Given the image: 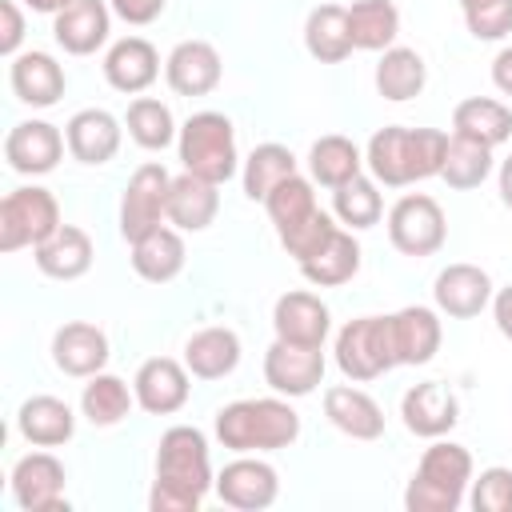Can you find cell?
Wrapping results in <instances>:
<instances>
[{"label":"cell","instance_id":"cell-25","mask_svg":"<svg viewBox=\"0 0 512 512\" xmlns=\"http://www.w3.org/2000/svg\"><path fill=\"white\" fill-rule=\"evenodd\" d=\"M392 324V348H396V364H428L440 352L444 328L440 316L424 304H408L400 312L388 316Z\"/></svg>","mask_w":512,"mask_h":512},{"label":"cell","instance_id":"cell-9","mask_svg":"<svg viewBox=\"0 0 512 512\" xmlns=\"http://www.w3.org/2000/svg\"><path fill=\"white\" fill-rule=\"evenodd\" d=\"M64 484H68V472L52 452L20 456L12 464V480H8L12 500H16L20 512H60V508H68Z\"/></svg>","mask_w":512,"mask_h":512},{"label":"cell","instance_id":"cell-27","mask_svg":"<svg viewBox=\"0 0 512 512\" xmlns=\"http://www.w3.org/2000/svg\"><path fill=\"white\" fill-rule=\"evenodd\" d=\"M184 364L196 380H224L240 364V336L224 324L200 328L184 340Z\"/></svg>","mask_w":512,"mask_h":512},{"label":"cell","instance_id":"cell-53","mask_svg":"<svg viewBox=\"0 0 512 512\" xmlns=\"http://www.w3.org/2000/svg\"><path fill=\"white\" fill-rule=\"evenodd\" d=\"M484 4H492V0H460V12H476V8H484Z\"/></svg>","mask_w":512,"mask_h":512},{"label":"cell","instance_id":"cell-51","mask_svg":"<svg viewBox=\"0 0 512 512\" xmlns=\"http://www.w3.org/2000/svg\"><path fill=\"white\" fill-rule=\"evenodd\" d=\"M496 184H500V200H504V208H512V152H508V156L500 160Z\"/></svg>","mask_w":512,"mask_h":512},{"label":"cell","instance_id":"cell-32","mask_svg":"<svg viewBox=\"0 0 512 512\" xmlns=\"http://www.w3.org/2000/svg\"><path fill=\"white\" fill-rule=\"evenodd\" d=\"M348 36L360 52H384L400 36V8L392 0H352L348 4Z\"/></svg>","mask_w":512,"mask_h":512},{"label":"cell","instance_id":"cell-35","mask_svg":"<svg viewBox=\"0 0 512 512\" xmlns=\"http://www.w3.org/2000/svg\"><path fill=\"white\" fill-rule=\"evenodd\" d=\"M300 272L316 288H340V284H348L360 272V244H356V236L344 232V228H336L332 240L316 256H308L300 264Z\"/></svg>","mask_w":512,"mask_h":512},{"label":"cell","instance_id":"cell-36","mask_svg":"<svg viewBox=\"0 0 512 512\" xmlns=\"http://www.w3.org/2000/svg\"><path fill=\"white\" fill-rule=\"evenodd\" d=\"M308 172H312L316 184L340 188V184H348L352 176L364 172V152H360L348 136L328 132V136H320V140L308 148Z\"/></svg>","mask_w":512,"mask_h":512},{"label":"cell","instance_id":"cell-11","mask_svg":"<svg viewBox=\"0 0 512 512\" xmlns=\"http://www.w3.org/2000/svg\"><path fill=\"white\" fill-rule=\"evenodd\" d=\"M264 380L276 396H312L324 384V348H308V344H288V340H272L264 352Z\"/></svg>","mask_w":512,"mask_h":512},{"label":"cell","instance_id":"cell-30","mask_svg":"<svg viewBox=\"0 0 512 512\" xmlns=\"http://www.w3.org/2000/svg\"><path fill=\"white\" fill-rule=\"evenodd\" d=\"M416 480L448 492V496H460L472 488V452L464 444H452V440H432L416 464Z\"/></svg>","mask_w":512,"mask_h":512},{"label":"cell","instance_id":"cell-31","mask_svg":"<svg viewBox=\"0 0 512 512\" xmlns=\"http://www.w3.org/2000/svg\"><path fill=\"white\" fill-rule=\"evenodd\" d=\"M428 84V64L416 48H404V44H392L384 48L380 64H376V92L392 104H404L412 96H420Z\"/></svg>","mask_w":512,"mask_h":512},{"label":"cell","instance_id":"cell-18","mask_svg":"<svg viewBox=\"0 0 512 512\" xmlns=\"http://www.w3.org/2000/svg\"><path fill=\"white\" fill-rule=\"evenodd\" d=\"M224 76L220 52L208 40H180L164 60V80L176 96H208Z\"/></svg>","mask_w":512,"mask_h":512},{"label":"cell","instance_id":"cell-17","mask_svg":"<svg viewBox=\"0 0 512 512\" xmlns=\"http://www.w3.org/2000/svg\"><path fill=\"white\" fill-rule=\"evenodd\" d=\"M272 328L280 340L288 344H308V348H324L328 328H332V312L316 292H284L272 308Z\"/></svg>","mask_w":512,"mask_h":512},{"label":"cell","instance_id":"cell-15","mask_svg":"<svg viewBox=\"0 0 512 512\" xmlns=\"http://www.w3.org/2000/svg\"><path fill=\"white\" fill-rule=\"evenodd\" d=\"M492 276L480 264H448L436 284H432V300L444 316L452 320H472L492 304Z\"/></svg>","mask_w":512,"mask_h":512},{"label":"cell","instance_id":"cell-7","mask_svg":"<svg viewBox=\"0 0 512 512\" xmlns=\"http://www.w3.org/2000/svg\"><path fill=\"white\" fill-rule=\"evenodd\" d=\"M388 240H392V248L400 256H412V260L440 252L444 240H448L444 208L432 196H424V192L400 196L392 204V212H388Z\"/></svg>","mask_w":512,"mask_h":512},{"label":"cell","instance_id":"cell-20","mask_svg":"<svg viewBox=\"0 0 512 512\" xmlns=\"http://www.w3.org/2000/svg\"><path fill=\"white\" fill-rule=\"evenodd\" d=\"M52 364L64 376H80V380L104 372V364H108V336H104V328H96L88 320L60 324L56 336H52Z\"/></svg>","mask_w":512,"mask_h":512},{"label":"cell","instance_id":"cell-45","mask_svg":"<svg viewBox=\"0 0 512 512\" xmlns=\"http://www.w3.org/2000/svg\"><path fill=\"white\" fill-rule=\"evenodd\" d=\"M464 24L476 40H504L512 32V0H492L476 12H464Z\"/></svg>","mask_w":512,"mask_h":512},{"label":"cell","instance_id":"cell-21","mask_svg":"<svg viewBox=\"0 0 512 512\" xmlns=\"http://www.w3.org/2000/svg\"><path fill=\"white\" fill-rule=\"evenodd\" d=\"M8 80H12L16 100L28 104V108H52V104L64 96V88H68L64 64H60L52 52H36V48L12 56Z\"/></svg>","mask_w":512,"mask_h":512},{"label":"cell","instance_id":"cell-3","mask_svg":"<svg viewBox=\"0 0 512 512\" xmlns=\"http://www.w3.org/2000/svg\"><path fill=\"white\" fill-rule=\"evenodd\" d=\"M296 436L300 416L280 396H248L216 412V440L232 452H276L296 444Z\"/></svg>","mask_w":512,"mask_h":512},{"label":"cell","instance_id":"cell-42","mask_svg":"<svg viewBox=\"0 0 512 512\" xmlns=\"http://www.w3.org/2000/svg\"><path fill=\"white\" fill-rule=\"evenodd\" d=\"M320 204H316V192H312V180H304L300 172L296 176H288V180H280L272 192H268V200H264V212H268V220L276 224V232H284V228H292V224H300L304 216H312Z\"/></svg>","mask_w":512,"mask_h":512},{"label":"cell","instance_id":"cell-43","mask_svg":"<svg viewBox=\"0 0 512 512\" xmlns=\"http://www.w3.org/2000/svg\"><path fill=\"white\" fill-rule=\"evenodd\" d=\"M332 232H336L332 216H328L324 208H316L312 216H304L300 224H292V228H284V232H276V236H280L284 252H288L296 264H304L308 256H316V252H320V248L332 240Z\"/></svg>","mask_w":512,"mask_h":512},{"label":"cell","instance_id":"cell-44","mask_svg":"<svg viewBox=\"0 0 512 512\" xmlns=\"http://www.w3.org/2000/svg\"><path fill=\"white\" fill-rule=\"evenodd\" d=\"M468 504L476 512H512V468H484L476 480H472V492H468Z\"/></svg>","mask_w":512,"mask_h":512},{"label":"cell","instance_id":"cell-12","mask_svg":"<svg viewBox=\"0 0 512 512\" xmlns=\"http://www.w3.org/2000/svg\"><path fill=\"white\" fill-rule=\"evenodd\" d=\"M64 148H68V140L48 120H20L4 136V160L20 176H44V172H52L60 164Z\"/></svg>","mask_w":512,"mask_h":512},{"label":"cell","instance_id":"cell-10","mask_svg":"<svg viewBox=\"0 0 512 512\" xmlns=\"http://www.w3.org/2000/svg\"><path fill=\"white\" fill-rule=\"evenodd\" d=\"M216 496L236 512H264L280 496V472L268 460L240 452L216 472Z\"/></svg>","mask_w":512,"mask_h":512},{"label":"cell","instance_id":"cell-41","mask_svg":"<svg viewBox=\"0 0 512 512\" xmlns=\"http://www.w3.org/2000/svg\"><path fill=\"white\" fill-rule=\"evenodd\" d=\"M332 212H336V220L348 224L352 232L372 228V224L380 220V212H384V200H380L376 180H368V176L360 172V176H352L348 184L332 188Z\"/></svg>","mask_w":512,"mask_h":512},{"label":"cell","instance_id":"cell-46","mask_svg":"<svg viewBox=\"0 0 512 512\" xmlns=\"http://www.w3.org/2000/svg\"><path fill=\"white\" fill-rule=\"evenodd\" d=\"M464 500L460 496H448V492H440V488H432V484H424V480H408V488H404V508L408 512H456Z\"/></svg>","mask_w":512,"mask_h":512},{"label":"cell","instance_id":"cell-1","mask_svg":"<svg viewBox=\"0 0 512 512\" xmlns=\"http://www.w3.org/2000/svg\"><path fill=\"white\" fill-rule=\"evenodd\" d=\"M216 488L208 440L192 424H172L156 444V480L148 492L152 512H196Z\"/></svg>","mask_w":512,"mask_h":512},{"label":"cell","instance_id":"cell-4","mask_svg":"<svg viewBox=\"0 0 512 512\" xmlns=\"http://www.w3.org/2000/svg\"><path fill=\"white\" fill-rule=\"evenodd\" d=\"M176 152H180V164L184 172L192 176H204L212 184H228L240 168V152H236V128L224 112H192L184 124H180V136H176Z\"/></svg>","mask_w":512,"mask_h":512},{"label":"cell","instance_id":"cell-5","mask_svg":"<svg viewBox=\"0 0 512 512\" xmlns=\"http://www.w3.org/2000/svg\"><path fill=\"white\" fill-rule=\"evenodd\" d=\"M336 368L364 384L396 368V348H392V324L388 316H356L336 332Z\"/></svg>","mask_w":512,"mask_h":512},{"label":"cell","instance_id":"cell-8","mask_svg":"<svg viewBox=\"0 0 512 512\" xmlns=\"http://www.w3.org/2000/svg\"><path fill=\"white\" fill-rule=\"evenodd\" d=\"M168 184H172V176L156 160L140 164L128 176L124 196H120V236L128 244L140 240V236H148L152 228L168 224Z\"/></svg>","mask_w":512,"mask_h":512},{"label":"cell","instance_id":"cell-40","mask_svg":"<svg viewBox=\"0 0 512 512\" xmlns=\"http://www.w3.org/2000/svg\"><path fill=\"white\" fill-rule=\"evenodd\" d=\"M288 176H296V156L284 144H256L244 160V196L264 204L268 192Z\"/></svg>","mask_w":512,"mask_h":512},{"label":"cell","instance_id":"cell-39","mask_svg":"<svg viewBox=\"0 0 512 512\" xmlns=\"http://www.w3.org/2000/svg\"><path fill=\"white\" fill-rule=\"evenodd\" d=\"M124 128H128V136H132L140 148H148V152H164V148L180 136V128H176V120H172V108H168L164 100H156V96H136V100L128 104Z\"/></svg>","mask_w":512,"mask_h":512},{"label":"cell","instance_id":"cell-38","mask_svg":"<svg viewBox=\"0 0 512 512\" xmlns=\"http://www.w3.org/2000/svg\"><path fill=\"white\" fill-rule=\"evenodd\" d=\"M132 404H136V392H128V384H124L120 376H112V372L88 376V384H84V392H80V412H84V420L96 424V428L120 424V420L132 412Z\"/></svg>","mask_w":512,"mask_h":512},{"label":"cell","instance_id":"cell-52","mask_svg":"<svg viewBox=\"0 0 512 512\" xmlns=\"http://www.w3.org/2000/svg\"><path fill=\"white\" fill-rule=\"evenodd\" d=\"M24 4H28L32 12H44V16H56V12H60V8H68L72 0H24Z\"/></svg>","mask_w":512,"mask_h":512},{"label":"cell","instance_id":"cell-19","mask_svg":"<svg viewBox=\"0 0 512 512\" xmlns=\"http://www.w3.org/2000/svg\"><path fill=\"white\" fill-rule=\"evenodd\" d=\"M120 120L108 112V108H80L68 124H64V140H68V156L88 164V168H100L108 164L116 152H120Z\"/></svg>","mask_w":512,"mask_h":512},{"label":"cell","instance_id":"cell-26","mask_svg":"<svg viewBox=\"0 0 512 512\" xmlns=\"http://www.w3.org/2000/svg\"><path fill=\"white\" fill-rule=\"evenodd\" d=\"M36 256V268L48 276V280H80L88 268H92V236L76 224H60L44 244L32 248Z\"/></svg>","mask_w":512,"mask_h":512},{"label":"cell","instance_id":"cell-34","mask_svg":"<svg viewBox=\"0 0 512 512\" xmlns=\"http://www.w3.org/2000/svg\"><path fill=\"white\" fill-rule=\"evenodd\" d=\"M452 132L496 148L512 136V108L504 100H492V96H468L452 108Z\"/></svg>","mask_w":512,"mask_h":512},{"label":"cell","instance_id":"cell-13","mask_svg":"<svg viewBox=\"0 0 512 512\" xmlns=\"http://www.w3.org/2000/svg\"><path fill=\"white\" fill-rule=\"evenodd\" d=\"M188 364L172 360V356H152L136 368V380H132V392H136V404L148 412V416H172L188 404Z\"/></svg>","mask_w":512,"mask_h":512},{"label":"cell","instance_id":"cell-28","mask_svg":"<svg viewBox=\"0 0 512 512\" xmlns=\"http://www.w3.org/2000/svg\"><path fill=\"white\" fill-rule=\"evenodd\" d=\"M16 428L32 448H60L76 432V416L60 396H28L16 412Z\"/></svg>","mask_w":512,"mask_h":512},{"label":"cell","instance_id":"cell-14","mask_svg":"<svg viewBox=\"0 0 512 512\" xmlns=\"http://www.w3.org/2000/svg\"><path fill=\"white\" fill-rule=\"evenodd\" d=\"M400 416H404V428L412 436H424V440H436V436H448L460 420V400L456 392L444 384V380H424V384H412L400 400Z\"/></svg>","mask_w":512,"mask_h":512},{"label":"cell","instance_id":"cell-37","mask_svg":"<svg viewBox=\"0 0 512 512\" xmlns=\"http://www.w3.org/2000/svg\"><path fill=\"white\" fill-rule=\"evenodd\" d=\"M492 176V148L472 140V136H460L452 132L448 136V148H444V164H440V180L456 192H472L480 188L484 180Z\"/></svg>","mask_w":512,"mask_h":512},{"label":"cell","instance_id":"cell-24","mask_svg":"<svg viewBox=\"0 0 512 512\" xmlns=\"http://www.w3.org/2000/svg\"><path fill=\"white\" fill-rule=\"evenodd\" d=\"M220 212V184L180 172L168 184V224L180 232H204Z\"/></svg>","mask_w":512,"mask_h":512},{"label":"cell","instance_id":"cell-6","mask_svg":"<svg viewBox=\"0 0 512 512\" xmlns=\"http://www.w3.org/2000/svg\"><path fill=\"white\" fill-rule=\"evenodd\" d=\"M60 228V204L48 188H16L0 200V252L44 244Z\"/></svg>","mask_w":512,"mask_h":512},{"label":"cell","instance_id":"cell-48","mask_svg":"<svg viewBox=\"0 0 512 512\" xmlns=\"http://www.w3.org/2000/svg\"><path fill=\"white\" fill-rule=\"evenodd\" d=\"M108 4H112V12H116L124 24H136V28H140V24H152V20L164 12L168 0H108Z\"/></svg>","mask_w":512,"mask_h":512},{"label":"cell","instance_id":"cell-50","mask_svg":"<svg viewBox=\"0 0 512 512\" xmlns=\"http://www.w3.org/2000/svg\"><path fill=\"white\" fill-rule=\"evenodd\" d=\"M492 84H496L504 96H512V44H504V48L496 52V60H492Z\"/></svg>","mask_w":512,"mask_h":512},{"label":"cell","instance_id":"cell-2","mask_svg":"<svg viewBox=\"0 0 512 512\" xmlns=\"http://www.w3.org/2000/svg\"><path fill=\"white\" fill-rule=\"evenodd\" d=\"M444 148H448V132H440V128L384 124V128L372 132V140L364 148V164H368V172H372L376 184L404 188V184L440 176Z\"/></svg>","mask_w":512,"mask_h":512},{"label":"cell","instance_id":"cell-23","mask_svg":"<svg viewBox=\"0 0 512 512\" xmlns=\"http://www.w3.org/2000/svg\"><path fill=\"white\" fill-rule=\"evenodd\" d=\"M324 416L336 432L352 440H380L384 436V408L352 384H332L324 388Z\"/></svg>","mask_w":512,"mask_h":512},{"label":"cell","instance_id":"cell-49","mask_svg":"<svg viewBox=\"0 0 512 512\" xmlns=\"http://www.w3.org/2000/svg\"><path fill=\"white\" fill-rule=\"evenodd\" d=\"M492 320H496L500 336L512 340V284L500 288V292H492Z\"/></svg>","mask_w":512,"mask_h":512},{"label":"cell","instance_id":"cell-47","mask_svg":"<svg viewBox=\"0 0 512 512\" xmlns=\"http://www.w3.org/2000/svg\"><path fill=\"white\" fill-rule=\"evenodd\" d=\"M0 52L4 56H20V40H24V12L16 0H0Z\"/></svg>","mask_w":512,"mask_h":512},{"label":"cell","instance_id":"cell-29","mask_svg":"<svg viewBox=\"0 0 512 512\" xmlns=\"http://www.w3.org/2000/svg\"><path fill=\"white\" fill-rule=\"evenodd\" d=\"M184 236H180V228H172V224H160V228H152L148 236H140V240H132V268H136V276L140 280H148V284H168V280H176L180 272H184Z\"/></svg>","mask_w":512,"mask_h":512},{"label":"cell","instance_id":"cell-33","mask_svg":"<svg viewBox=\"0 0 512 512\" xmlns=\"http://www.w3.org/2000/svg\"><path fill=\"white\" fill-rule=\"evenodd\" d=\"M304 48L320 64L348 60L356 52L352 48V36H348V8L344 4H320V8H312L308 20H304Z\"/></svg>","mask_w":512,"mask_h":512},{"label":"cell","instance_id":"cell-16","mask_svg":"<svg viewBox=\"0 0 512 512\" xmlns=\"http://www.w3.org/2000/svg\"><path fill=\"white\" fill-rule=\"evenodd\" d=\"M112 32V4L108 0H72L52 16V36L68 56H92L104 48Z\"/></svg>","mask_w":512,"mask_h":512},{"label":"cell","instance_id":"cell-22","mask_svg":"<svg viewBox=\"0 0 512 512\" xmlns=\"http://www.w3.org/2000/svg\"><path fill=\"white\" fill-rule=\"evenodd\" d=\"M156 76H160V52L144 36H124L104 52V80L124 96H140L144 88H152Z\"/></svg>","mask_w":512,"mask_h":512}]
</instances>
